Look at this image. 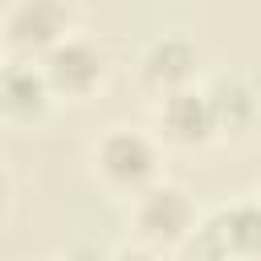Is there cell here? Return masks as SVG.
Masks as SVG:
<instances>
[{
	"label": "cell",
	"instance_id": "6da1fadb",
	"mask_svg": "<svg viewBox=\"0 0 261 261\" xmlns=\"http://www.w3.org/2000/svg\"><path fill=\"white\" fill-rule=\"evenodd\" d=\"M90 171L114 200H135L143 188L163 179V143L139 126H106L90 143Z\"/></svg>",
	"mask_w": 261,
	"mask_h": 261
},
{
	"label": "cell",
	"instance_id": "7a4b0ae2",
	"mask_svg": "<svg viewBox=\"0 0 261 261\" xmlns=\"http://www.w3.org/2000/svg\"><path fill=\"white\" fill-rule=\"evenodd\" d=\"M130 204V237L135 245L167 257L179 253L188 245V237L200 224V208L192 200V192L175 179H155L151 188H143Z\"/></svg>",
	"mask_w": 261,
	"mask_h": 261
},
{
	"label": "cell",
	"instance_id": "3957f363",
	"mask_svg": "<svg viewBox=\"0 0 261 261\" xmlns=\"http://www.w3.org/2000/svg\"><path fill=\"white\" fill-rule=\"evenodd\" d=\"M179 253H192V261H261V200L241 196L200 216Z\"/></svg>",
	"mask_w": 261,
	"mask_h": 261
},
{
	"label": "cell",
	"instance_id": "277c9868",
	"mask_svg": "<svg viewBox=\"0 0 261 261\" xmlns=\"http://www.w3.org/2000/svg\"><path fill=\"white\" fill-rule=\"evenodd\" d=\"M77 29L69 0H12L0 16V49L12 61H41Z\"/></svg>",
	"mask_w": 261,
	"mask_h": 261
},
{
	"label": "cell",
	"instance_id": "5b68a950",
	"mask_svg": "<svg viewBox=\"0 0 261 261\" xmlns=\"http://www.w3.org/2000/svg\"><path fill=\"white\" fill-rule=\"evenodd\" d=\"M37 65H41L53 98L73 102V106L98 98L106 90V82H110V53L94 37H86L82 29H73L65 41H57Z\"/></svg>",
	"mask_w": 261,
	"mask_h": 261
},
{
	"label": "cell",
	"instance_id": "8992f818",
	"mask_svg": "<svg viewBox=\"0 0 261 261\" xmlns=\"http://www.w3.org/2000/svg\"><path fill=\"white\" fill-rule=\"evenodd\" d=\"M155 106V139L175 151H204L216 143V122L204 98V86H184L175 94H163L151 102Z\"/></svg>",
	"mask_w": 261,
	"mask_h": 261
},
{
	"label": "cell",
	"instance_id": "52a82bcc",
	"mask_svg": "<svg viewBox=\"0 0 261 261\" xmlns=\"http://www.w3.org/2000/svg\"><path fill=\"white\" fill-rule=\"evenodd\" d=\"M196 69H200V49L188 37L167 33V37H155L151 45H143V53L135 61V86L155 102L163 94L196 86Z\"/></svg>",
	"mask_w": 261,
	"mask_h": 261
},
{
	"label": "cell",
	"instance_id": "ba28073f",
	"mask_svg": "<svg viewBox=\"0 0 261 261\" xmlns=\"http://www.w3.org/2000/svg\"><path fill=\"white\" fill-rule=\"evenodd\" d=\"M57 98L37 61H4L0 69V122L12 130H33L53 114Z\"/></svg>",
	"mask_w": 261,
	"mask_h": 261
},
{
	"label": "cell",
	"instance_id": "9c48e42d",
	"mask_svg": "<svg viewBox=\"0 0 261 261\" xmlns=\"http://www.w3.org/2000/svg\"><path fill=\"white\" fill-rule=\"evenodd\" d=\"M204 98L216 122V139H245L261 122V90L241 73H216L204 82Z\"/></svg>",
	"mask_w": 261,
	"mask_h": 261
},
{
	"label": "cell",
	"instance_id": "30bf717a",
	"mask_svg": "<svg viewBox=\"0 0 261 261\" xmlns=\"http://www.w3.org/2000/svg\"><path fill=\"white\" fill-rule=\"evenodd\" d=\"M106 261H163V257H159V253H151V249H143V245H135V241H130V245H122V249H114V253H110V257H106Z\"/></svg>",
	"mask_w": 261,
	"mask_h": 261
},
{
	"label": "cell",
	"instance_id": "8fae6325",
	"mask_svg": "<svg viewBox=\"0 0 261 261\" xmlns=\"http://www.w3.org/2000/svg\"><path fill=\"white\" fill-rule=\"evenodd\" d=\"M8 204H12V171H8L4 159H0V216L8 212Z\"/></svg>",
	"mask_w": 261,
	"mask_h": 261
},
{
	"label": "cell",
	"instance_id": "7c38bea8",
	"mask_svg": "<svg viewBox=\"0 0 261 261\" xmlns=\"http://www.w3.org/2000/svg\"><path fill=\"white\" fill-rule=\"evenodd\" d=\"M4 61H8V57H4V49H0V69H4Z\"/></svg>",
	"mask_w": 261,
	"mask_h": 261
},
{
	"label": "cell",
	"instance_id": "4fadbf2b",
	"mask_svg": "<svg viewBox=\"0 0 261 261\" xmlns=\"http://www.w3.org/2000/svg\"><path fill=\"white\" fill-rule=\"evenodd\" d=\"M257 200H261V184H257Z\"/></svg>",
	"mask_w": 261,
	"mask_h": 261
},
{
	"label": "cell",
	"instance_id": "5bb4252c",
	"mask_svg": "<svg viewBox=\"0 0 261 261\" xmlns=\"http://www.w3.org/2000/svg\"><path fill=\"white\" fill-rule=\"evenodd\" d=\"M65 261H77V257H65Z\"/></svg>",
	"mask_w": 261,
	"mask_h": 261
}]
</instances>
